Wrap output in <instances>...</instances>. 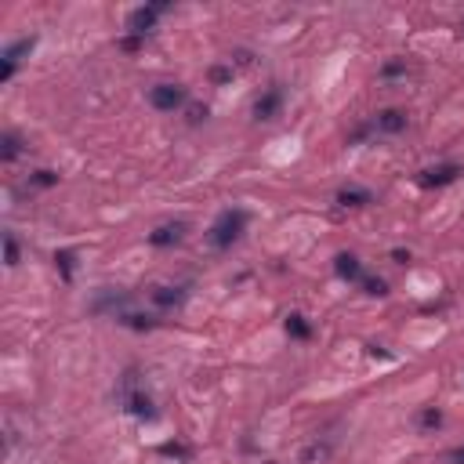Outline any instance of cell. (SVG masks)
<instances>
[{"instance_id":"obj_11","label":"cell","mask_w":464,"mask_h":464,"mask_svg":"<svg viewBox=\"0 0 464 464\" xmlns=\"http://www.w3.org/2000/svg\"><path fill=\"white\" fill-rule=\"evenodd\" d=\"M276 113H280V91L272 88L265 98H258V102H254V116H258V120H272Z\"/></svg>"},{"instance_id":"obj_3","label":"cell","mask_w":464,"mask_h":464,"mask_svg":"<svg viewBox=\"0 0 464 464\" xmlns=\"http://www.w3.org/2000/svg\"><path fill=\"white\" fill-rule=\"evenodd\" d=\"M149 102L160 113H175L178 105H185V88L182 83H156V88L149 91Z\"/></svg>"},{"instance_id":"obj_4","label":"cell","mask_w":464,"mask_h":464,"mask_svg":"<svg viewBox=\"0 0 464 464\" xmlns=\"http://www.w3.org/2000/svg\"><path fill=\"white\" fill-rule=\"evenodd\" d=\"M160 11H167V4H149V8H135L131 15H128V29L135 33V36H145L149 29H156V15Z\"/></svg>"},{"instance_id":"obj_5","label":"cell","mask_w":464,"mask_h":464,"mask_svg":"<svg viewBox=\"0 0 464 464\" xmlns=\"http://www.w3.org/2000/svg\"><path fill=\"white\" fill-rule=\"evenodd\" d=\"M185 232H189L185 221H167V225H160V228L149 232V243L153 247H175V243L185 240Z\"/></svg>"},{"instance_id":"obj_12","label":"cell","mask_w":464,"mask_h":464,"mask_svg":"<svg viewBox=\"0 0 464 464\" xmlns=\"http://www.w3.org/2000/svg\"><path fill=\"white\" fill-rule=\"evenodd\" d=\"M33 44H36V36H22V40H15V44L4 51V62H8V66H15V62L22 58V55H29V51H33Z\"/></svg>"},{"instance_id":"obj_15","label":"cell","mask_w":464,"mask_h":464,"mask_svg":"<svg viewBox=\"0 0 464 464\" xmlns=\"http://www.w3.org/2000/svg\"><path fill=\"white\" fill-rule=\"evenodd\" d=\"M439 421H442V414H439L435 407H428V410L417 414V425H421V428H439Z\"/></svg>"},{"instance_id":"obj_8","label":"cell","mask_w":464,"mask_h":464,"mask_svg":"<svg viewBox=\"0 0 464 464\" xmlns=\"http://www.w3.org/2000/svg\"><path fill=\"white\" fill-rule=\"evenodd\" d=\"M334 272L341 280H363V265H360V258H355V254H337L334 258Z\"/></svg>"},{"instance_id":"obj_10","label":"cell","mask_w":464,"mask_h":464,"mask_svg":"<svg viewBox=\"0 0 464 464\" xmlns=\"http://www.w3.org/2000/svg\"><path fill=\"white\" fill-rule=\"evenodd\" d=\"M334 200H337V207H367V203H374V196L367 193V189H341Z\"/></svg>"},{"instance_id":"obj_18","label":"cell","mask_w":464,"mask_h":464,"mask_svg":"<svg viewBox=\"0 0 464 464\" xmlns=\"http://www.w3.org/2000/svg\"><path fill=\"white\" fill-rule=\"evenodd\" d=\"M363 287H367V294H374V298H385V280H363Z\"/></svg>"},{"instance_id":"obj_19","label":"cell","mask_w":464,"mask_h":464,"mask_svg":"<svg viewBox=\"0 0 464 464\" xmlns=\"http://www.w3.org/2000/svg\"><path fill=\"white\" fill-rule=\"evenodd\" d=\"M210 80H214V83H228L232 80V69L228 66H214V69H210Z\"/></svg>"},{"instance_id":"obj_1","label":"cell","mask_w":464,"mask_h":464,"mask_svg":"<svg viewBox=\"0 0 464 464\" xmlns=\"http://www.w3.org/2000/svg\"><path fill=\"white\" fill-rule=\"evenodd\" d=\"M243 228H247V210H225V214L210 225V247H218V250H228L232 243H236L243 236Z\"/></svg>"},{"instance_id":"obj_7","label":"cell","mask_w":464,"mask_h":464,"mask_svg":"<svg viewBox=\"0 0 464 464\" xmlns=\"http://www.w3.org/2000/svg\"><path fill=\"white\" fill-rule=\"evenodd\" d=\"M457 175H460V167H457V163H439V167H428V171H421V185H428V189H435V185H450V182H457Z\"/></svg>"},{"instance_id":"obj_17","label":"cell","mask_w":464,"mask_h":464,"mask_svg":"<svg viewBox=\"0 0 464 464\" xmlns=\"http://www.w3.org/2000/svg\"><path fill=\"white\" fill-rule=\"evenodd\" d=\"M55 261H58V268H62V276H73V250H58L55 254Z\"/></svg>"},{"instance_id":"obj_13","label":"cell","mask_w":464,"mask_h":464,"mask_svg":"<svg viewBox=\"0 0 464 464\" xmlns=\"http://www.w3.org/2000/svg\"><path fill=\"white\" fill-rule=\"evenodd\" d=\"M287 334H290V337H308L312 330H308V323H305V315L290 312V315H287Z\"/></svg>"},{"instance_id":"obj_14","label":"cell","mask_w":464,"mask_h":464,"mask_svg":"<svg viewBox=\"0 0 464 464\" xmlns=\"http://www.w3.org/2000/svg\"><path fill=\"white\" fill-rule=\"evenodd\" d=\"M0 145H4V160H15L18 153H22V142H18L11 131H4V135H0Z\"/></svg>"},{"instance_id":"obj_16","label":"cell","mask_w":464,"mask_h":464,"mask_svg":"<svg viewBox=\"0 0 464 464\" xmlns=\"http://www.w3.org/2000/svg\"><path fill=\"white\" fill-rule=\"evenodd\" d=\"M4 261H8V268L18 265V243H15L11 232H4Z\"/></svg>"},{"instance_id":"obj_9","label":"cell","mask_w":464,"mask_h":464,"mask_svg":"<svg viewBox=\"0 0 464 464\" xmlns=\"http://www.w3.org/2000/svg\"><path fill=\"white\" fill-rule=\"evenodd\" d=\"M153 301H156L160 308H175V305L185 301V287H156V290H153Z\"/></svg>"},{"instance_id":"obj_20","label":"cell","mask_w":464,"mask_h":464,"mask_svg":"<svg viewBox=\"0 0 464 464\" xmlns=\"http://www.w3.org/2000/svg\"><path fill=\"white\" fill-rule=\"evenodd\" d=\"M33 182H36V185H55V182H58V175H55V171H36V178H33Z\"/></svg>"},{"instance_id":"obj_6","label":"cell","mask_w":464,"mask_h":464,"mask_svg":"<svg viewBox=\"0 0 464 464\" xmlns=\"http://www.w3.org/2000/svg\"><path fill=\"white\" fill-rule=\"evenodd\" d=\"M370 128H374L377 135H399V131L407 128V113H403V109H385V113L374 116Z\"/></svg>"},{"instance_id":"obj_2","label":"cell","mask_w":464,"mask_h":464,"mask_svg":"<svg viewBox=\"0 0 464 464\" xmlns=\"http://www.w3.org/2000/svg\"><path fill=\"white\" fill-rule=\"evenodd\" d=\"M120 403L131 417H142V421H153L156 410H153V399L145 395V388H138V374H128L120 385Z\"/></svg>"},{"instance_id":"obj_21","label":"cell","mask_w":464,"mask_h":464,"mask_svg":"<svg viewBox=\"0 0 464 464\" xmlns=\"http://www.w3.org/2000/svg\"><path fill=\"white\" fill-rule=\"evenodd\" d=\"M446 460H450V464H464V446L450 450V453H446Z\"/></svg>"}]
</instances>
